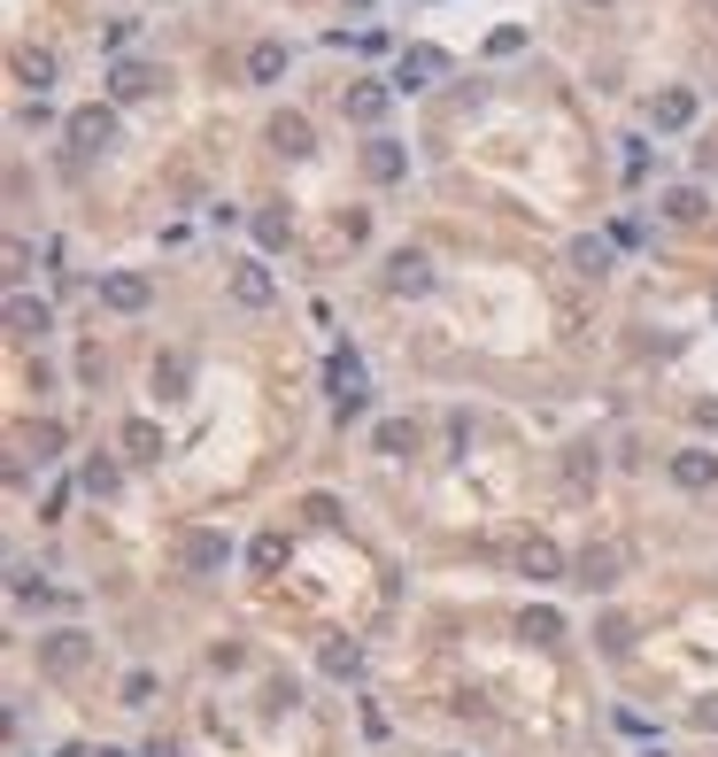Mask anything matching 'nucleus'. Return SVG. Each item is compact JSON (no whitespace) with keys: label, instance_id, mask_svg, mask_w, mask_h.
<instances>
[{"label":"nucleus","instance_id":"obj_1","mask_svg":"<svg viewBox=\"0 0 718 757\" xmlns=\"http://www.w3.org/2000/svg\"><path fill=\"white\" fill-rule=\"evenodd\" d=\"M224 564H232V541H224L217 526H194V534H178V572L209 579V572H224Z\"/></svg>","mask_w":718,"mask_h":757},{"label":"nucleus","instance_id":"obj_2","mask_svg":"<svg viewBox=\"0 0 718 757\" xmlns=\"http://www.w3.org/2000/svg\"><path fill=\"white\" fill-rule=\"evenodd\" d=\"M109 139H117V109H77L70 117V147L77 155H101Z\"/></svg>","mask_w":718,"mask_h":757},{"label":"nucleus","instance_id":"obj_3","mask_svg":"<svg viewBox=\"0 0 718 757\" xmlns=\"http://www.w3.org/2000/svg\"><path fill=\"white\" fill-rule=\"evenodd\" d=\"M433 286V264L417 256V247H402V256H387V294H425Z\"/></svg>","mask_w":718,"mask_h":757},{"label":"nucleus","instance_id":"obj_4","mask_svg":"<svg viewBox=\"0 0 718 757\" xmlns=\"http://www.w3.org/2000/svg\"><path fill=\"white\" fill-rule=\"evenodd\" d=\"M672 479H680L687 495H710V487H718V456H710V449H680V456H672Z\"/></svg>","mask_w":718,"mask_h":757},{"label":"nucleus","instance_id":"obj_5","mask_svg":"<svg viewBox=\"0 0 718 757\" xmlns=\"http://www.w3.org/2000/svg\"><path fill=\"white\" fill-rule=\"evenodd\" d=\"M332 402H340V417H355V410H364V364H355V356H332Z\"/></svg>","mask_w":718,"mask_h":757},{"label":"nucleus","instance_id":"obj_6","mask_svg":"<svg viewBox=\"0 0 718 757\" xmlns=\"http://www.w3.org/2000/svg\"><path fill=\"white\" fill-rule=\"evenodd\" d=\"M147 294H155V286H147L139 271H109V279H101V302H109V309H124V317H132V309H147Z\"/></svg>","mask_w":718,"mask_h":757},{"label":"nucleus","instance_id":"obj_7","mask_svg":"<svg viewBox=\"0 0 718 757\" xmlns=\"http://www.w3.org/2000/svg\"><path fill=\"white\" fill-rule=\"evenodd\" d=\"M9 332L39 341V332H54V309H47V302H32V294H9Z\"/></svg>","mask_w":718,"mask_h":757},{"label":"nucleus","instance_id":"obj_8","mask_svg":"<svg viewBox=\"0 0 718 757\" xmlns=\"http://www.w3.org/2000/svg\"><path fill=\"white\" fill-rule=\"evenodd\" d=\"M155 86H162V77H155L147 62H117V70H109V94H117V101H147Z\"/></svg>","mask_w":718,"mask_h":757},{"label":"nucleus","instance_id":"obj_9","mask_svg":"<svg viewBox=\"0 0 718 757\" xmlns=\"http://www.w3.org/2000/svg\"><path fill=\"white\" fill-rule=\"evenodd\" d=\"M649 124H657V132H687V124H695V94H680V86L657 94V101H649Z\"/></svg>","mask_w":718,"mask_h":757},{"label":"nucleus","instance_id":"obj_10","mask_svg":"<svg viewBox=\"0 0 718 757\" xmlns=\"http://www.w3.org/2000/svg\"><path fill=\"white\" fill-rule=\"evenodd\" d=\"M618 572H625V549H610V541L580 557V587H618Z\"/></svg>","mask_w":718,"mask_h":757},{"label":"nucleus","instance_id":"obj_11","mask_svg":"<svg viewBox=\"0 0 718 757\" xmlns=\"http://www.w3.org/2000/svg\"><path fill=\"white\" fill-rule=\"evenodd\" d=\"M364 171H372V179H379V186H394V179H402V171H410V155H402V147H394V139H372V147H364Z\"/></svg>","mask_w":718,"mask_h":757},{"label":"nucleus","instance_id":"obj_12","mask_svg":"<svg viewBox=\"0 0 718 757\" xmlns=\"http://www.w3.org/2000/svg\"><path fill=\"white\" fill-rule=\"evenodd\" d=\"M518 572H525V579H557V572H564V549H557V541H525V549H518Z\"/></svg>","mask_w":718,"mask_h":757},{"label":"nucleus","instance_id":"obj_13","mask_svg":"<svg viewBox=\"0 0 718 757\" xmlns=\"http://www.w3.org/2000/svg\"><path fill=\"white\" fill-rule=\"evenodd\" d=\"M433 77H448V54L440 47H410L402 54V86H433Z\"/></svg>","mask_w":718,"mask_h":757},{"label":"nucleus","instance_id":"obj_14","mask_svg":"<svg viewBox=\"0 0 718 757\" xmlns=\"http://www.w3.org/2000/svg\"><path fill=\"white\" fill-rule=\"evenodd\" d=\"M39 657H47V672H77L85 664V634H47Z\"/></svg>","mask_w":718,"mask_h":757},{"label":"nucleus","instance_id":"obj_15","mask_svg":"<svg viewBox=\"0 0 718 757\" xmlns=\"http://www.w3.org/2000/svg\"><path fill=\"white\" fill-rule=\"evenodd\" d=\"M518 634H525V642H564V611H549V603H533V611L518 619Z\"/></svg>","mask_w":718,"mask_h":757},{"label":"nucleus","instance_id":"obj_16","mask_svg":"<svg viewBox=\"0 0 718 757\" xmlns=\"http://www.w3.org/2000/svg\"><path fill=\"white\" fill-rule=\"evenodd\" d=\"M232 294H240L247 309H263V302H271V271H263V264H240V271H232Z\"/></svg>","mask_w":718,"mask_h":757},{"label":"nucleus","instance_id":"obj_17","mask_svg":"<svg viewBox=\"0 0 718 757\" xmlns=\"http://www.w3.org/2000/svg\"><path fill=\"white\" fill-rule=\"evenodd\" d=\"M247 77H255V86H271V77H287V47H279V39H263V47L247 54Z\"/></svg>","mask_w":718,"mask_h":757},{"label":"nucleus","instance_id":"obj_18","mask_svg":"<svg viewBox=\"0 0 718 757\" xmlns=\"http://www.w3.org/2000/svg\"><path fill=\"white\" fill-rule=\"evenodd\" d=\"M271 147H287V155H309V117H271Z\"/></svg>","mask_w":718,"mask_h":757},{"label":"nucleus","instance_id":"obj_19","mask_svg":"<svg viewBox=\"0 0 718 757\" xmlns=\"http://www.w3.org/2000/svg\"><path fill=\"white\" fill-rule=\"evenodd\" d=\"M124 449L132 456H162V426L155 417H124Z\"/></svg>","mask_w":718,"mask_h":757},{"label":"nucleus","instance_id":"obj_20","mask_svg":"<svg viewBox=\"0 0 718 757\" xmlns=\"http://www.w3.org/2000/svg\"><path fill=\"white\" fill-rule=\"evenodd\" d=\"M372 441H379V456H410V449H417V426H410V417H387Z\"/></svg>","mask_w":718,"mask_h":757},{"label":"nucleus","instance_id":"obj_21","mask_svg":"<svg viewBox=\"0 0 718 757\" xmlns=\"http://www.w3.org/2000/svg\"><path fill=\"white\" fill-rule=\"evenodd\" d=\"M348 117H355V124H379V117H387V86H355V94H348Z\"/></svg>","mask_w":718,"mask_h":757},{"label":"nucleus","instance_id":"obj_22","mask_svg":"<svg viewBox=\"0 0 718 757\" xmlns=\"http://www.w3.org/2000/svg\"><path fill=\"white\" fill-rule=\"evenodd\" d=\"M325 672H332V681H355V672H364V649H355V642H332V649H325Z\"/></svg>","mask_w":718,"mask_h":757},{"label":"nucleus","instance_id":"obj_23","mask_svg":"<svg viewBox=\"0 0 718 757\" xmlns=\"http://www.w3.org/2000/svg\"><path fill=\"white\" fill-rule=\"evenodd\" d=\"M186 379H194L186 356H162V364H155V394H186Z\"/></svg>","mask_w":718,"mask_h":757},{"label":"nucleus","instance_id":"obj_24","mask_svg":"<svg viewBox=\"0 0 718 757\" xmlns=\"http://www.w3.org/2000/svg\"><path fill=\"white\" fill-rule=\"evenodd\" d=\"M247 564H255V572H279V564H287V534H255Z\"/></svg>","mask_w":718,"mask_h":757},{"label":"nucleus","instance_id":"obj_25","mask_svg":"<svg viewBox=\"0 0 718 757\" xmlns=\"http://www.w3.org/2000/svg\"><path fill=\"white\" fill-rule=\"evenodd\" d=\"M665 217L695 224V217H703V186H672V194H665Z\"/></svg>","mask_w":718,"mask_h":757},{"label":"nucleus","instance_id":"obj_26","mask_svg":"<svg viewBox=\"0 0 718 757\" xmlns=\"http://www.w3.org/2000/svg\"><path fill=\"white\" fill-rule=\"evenodd\" d=\"M572 264H580L587 279H603V271H610V247H603V240H572Z\"/></svg>","mask_w":718,"mask_h":757},{"label":"nucleus","instance_id":"obj_27","mask_svg":"<svg viewBox=\"0 0 718 757\" xmlns=\"http://www.w3.org/2000/svg\"><path fill=\"white\" fill-rule=\"evenodd\" d=\"M595 642H603L610 657H625V649H634V619H603V626H595Z\"/></svg>","mask_w":718,"mask_h":757},{"label":"nucleus","instance_id":"obj_28","mask_svg":"<svg viewBox=\"0 0 718 757\" xmlns=\"http://www.w3.org/2000/svg\"><path fill=\"white\" fill-rule=\"evenodd\" d=\"M16 77H24V86H54V62L47 54H16Z\"/></svg>","mask_w":718,"mask_h":757},{"label":"nucleus","instance_id":"obj_29","mask_svg":"<svg viewBox=\"0 0 718 757\" xmlns=\"http://www.w3.org/2000/svg\"><path fill=\"white\" fill-rule=\"evenodd\" d=\"M255 240H263V247H279V240H287V217H279V209H263V217H255Z\"/></svg>","mask_w":718,"mask_h":757},{"label":"nucleus","instance_id":"obj_30","mask_svg":"<svg viewBox=\"0 0 718 757\" xmlns=\"http://www.w3.org/2000/svg\"><path fill=\"white\" fill-rule=\"evenodd\" d=\"M85 487L109 495V487H117V464H109V456H94V464H85Z\"/></svg>","mask_w":718,"mask_h":757},{"label":"nucleus","instance_id":"obj_31","mask_svg":"<svg viewBox=\"0 0 718 757\" xmlns=\"http://www.w3.org/2000/svg\"><path fill=\"white\" fill-rule=\"evenodd\" d=\"M642 757H665V749H642Z\"/></svg>","mask_w":718,"mask_h":757}]
</instances>
